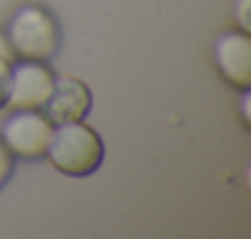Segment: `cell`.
Returning <instances> with one entry per match:
<instances>
[{
  "mask_svg": "<svg viewBox=\"0 0 251 239\" xmlns=\"http://www.w3.org/2000/svg\"><path fill=\"white\" fill-rule=\"evenodd\" d=\"M50 163L72 178H84L99 170L103 160V143L99 133L81 121L76 124H62L50 141L47 148Z\"/></svg>",
  "mask_w": 251,
  "mask_h": 239,
  "instance_id": "1",
  "label": "cell"
},
{
  "mask_svg": "<svg viewBox=\"0 0 251 239\" xmlns=\"http://www.w3.org/2000/svg\"><path fill=\"white\" fill-rule=\"evenodd\" d=\"M8 42L18 57L47 62L59 50V25L45 8L27 5L13 15L8 25Z\"/></svg>",
  "mask_w": 251,
  "mask_h": 239,
  "instance_id": "2",
  "label": "cell"
},
{
  "mask_svg": "<svg viewBox=\"0 0 251 239\" xmlns=\"http://www.w3.org/2000/svg\"><path fill=\"white\" fill-rule=\"evenodd\" d=\"M52 121L37 111H18L3 124V143L23 160H40L47 156L52 141Z\"/></svg>",
  "mask_w": 251,
  "mask_h": 239,
  "instance_id": "3",
  "label": "cell"
},
{
  "mask_svg": "<svg viewBox=\"0 0 251 239\" xmlns=\"http://www.w3.org/2000/svg\"><path fill=\"white\" fill-rule=\"evenodd\" d=\"M54 89V74L45 62L25 59L23 64H13L8 79V99L15 111H37L47 104Z\"/></svg>",
  "mask_w": 251,
  "mask_h": 239,
  "instance_id": "4",
  "label": "cell"
},
{
  "mask_svg": "<svg viewBox=\"0 0 251 239\" xmlns=\"http://www.w3.org/2000/svg\"><path fill=\"white\" fill-rule=\"evenodd\" d=\"M42 108H45V116L57 126L84 121L91 108V91L81 79L59 77L54 79V89Z\"/></svg>",
  "mask_w": 251,
  "mask_h": 239,
  "instance_id": "5",
  "label": "cell"
},
{
  "mask_svg": "<svg viewBox=\"0 0 251 239\" xmlns=\"http://www.w3.org/2000/svg\"><path fill=\"white\" fill-rule=\"evenodd\" d=\"M249 40L244 35H226L217 42V64L222 74L239 89L249 86Z\"/></svg>",
  "mask_w": 251,
  "mask_h": 239,
  "instance_id": "6",
  "label": "cell"
},
{
  "mask_svg": "<svg viewBox=\"0 0 251 239\" xmlns=\"http://www.w3.org/2000/svg\"><path fill=\"white\" fill-rule=\"evenodd\" d=\"M13 64H15V52H13L10 42L0 35V106L8 99V79H10Z\"/></svg>",
  "mask_w": 251,
  "mask_h": 239,
  "instance_id": "7",
  "label": "cell"
},
{
  "mask_svg": "<svg viewBox=\"0 0 251 239\" xmlns=\"http://www.w3.org/2000/svg\"><path fill=\"white\" fill-rule=\"evenodd\" d=\"M13 170H15V156H13L10 148L3 143V138H0V187L10 180Z\"/></svg>",
  "mask_w": 251,
  "mask_h": 239,
  "instance_id": "8",
  "label": "cell"
}]
</instances>
